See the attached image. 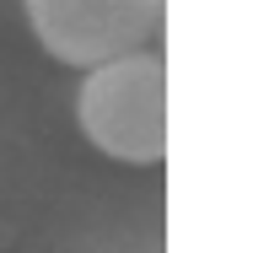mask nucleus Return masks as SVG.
<instances>
[{"label": "nucleus", "mask_w": 253, "mask_h": 253, "mask_svg": "<svg viewBox=\"0 0 253 253\" xmlns=\"http://www.w3.org/2000/svg\"><path fill=\"white\" fill-rule=\"evenodd\" d=\"M76 124L102 156L156 167L167 156V59L135 49L92 65L76 86Z\"/></svg>", "instance_id": "obj_1"}, {"label": "nucleus", "mask_w": 253, "mask_h": 253, "mask_svg": "<svg viewBox=\"0 0 253 253\" xmlns=\"http://www.w3.org/2000/svg\"><path fill=\"white\" fill-rule=\"evenodd\" d=\"M22 11L43 54L76 70L146 49L162 22V0H22Z\"/></svg>", "instance_id": "obj_2"}]
</instances>
